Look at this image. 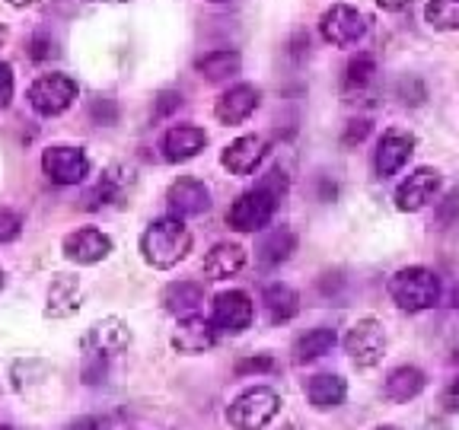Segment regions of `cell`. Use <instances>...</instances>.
I'll return each mask as SVG.
<instances>
[{
  "mask_svg": "<svg viewBox=\"0 0 459 430\" xmlns=\"http://www.w3.org/2000/svg\"><path fill=\"white\" fill-rule=\"evenodd\" d=\"M106 417H100V415H83V417H77V421H71L65 430H102L106 427Z\"/></svg>",
  "mask_w": 459,
  "mask_h": 430,
  "instance_id": "38",
  "label": "cell"
},
{
  "mask_svg": "<svg viewBox=\"0 0 459 430\" xmlns=\"http://www.w3.org/2000/svg\"><path fill=\"white\" fill-rule=\"evenodd\" d=\"M204 300V287L198 280H172L163 290V309L172 315H195V309Z\"/></svg>",
  "mask_w": 459,
  "mask_h": 430,
  "instance_id": "26",
  "label": "cell"
},
{
  "mask_svg": "<svg viewBox=\"0 0 459 430\" xmlns=\"http://www.w3.org/2000/svg\"><path fill=\"white\" fill-rule=\"evenodd\" d=\"M389 297L405 313H424L434 309L440 300V278L424 265H409L393 274L389 280Z\"/></svg>",
  "mask_w": 459,
  "mask_h": 430,
  "instance_id": "2",
  "label": "cell"
},
{
  "mask_svg": "<svg viewBox=\"0 0 459 430\" xmlns=\"http://www.w3.org/2000/svg\"><path fill=\"white\" fill-rule=\"evenodd\" d=\"M4 287H7V274L0 271V294H4Z\"/></svg>",
  "mask_w": 459,
  "mask_h": 430,
  "instance_id": "43",
  "label": "cell"
},
{
  "mask_svg": "<svg viewBox=\"0 0 459 430\" xmlns=\"http://www.w3.org/2000/svg\"><path fill=\"white\" fill-rule=\"evenodd\" d=\"M90 115H93V122H100V125H115L118 106H115V99H108V96H100V99H93V106H90Z\"/></svg>",
  "mask_w": 459,
  "mask_h": 430,
  "instance_id": "33",
  "label": "cell"
},
{
  "mask_svg": "<svg viewBox=\"0 0 459 430\" xmlns=\"http://www.w3.org/2000/svg\"><path fill=\"white\" fill-rule=\"evenodd\" d=\"M125 182H128V172H125L122 166H112V169H108L106 176H102V179L96 182V185L83 194V208H86V211H100V208H106L108 201H115L118 194H122Z\"/></svg>",
  "mask_w": 459,
  "mask_h": 430,
  "instance_id": "29",
  "label": "cell"
},
{
  "mask_svg": "<svg viewBox=\"0 0 459 430\" xmlns=\"http://www.w3.org/2000/svg\"><path fill=\"white\" fill-rule=\"evenodd\" d=\"M424 22L434 32H459V0H428Z\"/></svg>",
  "mask_w": 459,
  "mask_h": 430,
  "instance_id": "30",
  "label": "cell"
},
{
  "mask_svg": "<svg viewBox=\"0 0 459 430\" xmlns=\"http://www.w3.org/2000/svg\"><path fill=\"white\" fill-rule=\"evenodd\" d=\"M424 386H428V376L418 366H395L386 376V383H383V395L389 401H399L402 405V401L418 399L424 392Z\"/></svg>",
  "mask_w": 459,
  "mask_h": 430,
  "instance_id": "25",
  "label": "cell"
},
{
  "mask_svg": "<svg viewBox=\"0 0 459 430\" xmlns=\"http://www.w3.org/2000/svg\"><path fill=\"white\" fill-rule=\"evenodd\" d=\"M444 408L450 411V415H459V376L446 386L444 392Z\"/></svg>",
  "mask_w": 459,
  "mask_h": 430,
  "instance_id": "39",
  "label": "cell"
},
{
  "mask_svg": "<svg viewBox=\"0 0 459 430\" xmlns=\"http://www.w3.org/2000/svg\"><path fill=\"white\" fill-rule=\"evenodd\" d=\"M262 306H265L268 319L274 325L281 322H290L297 313H300V294H297L294 287L284 284V280H274L262 290Z\"/></svg>",
  "mask_w": 459,
  "mask_h": 430,
  "instance_id": "21",
  "label": "cell"
},
{
  "mask_svg": "<svg viewBox=\"0 0 459 430\" xmlns=\"http://www.w3.org/2000/svg\"><path fill=\"white\" fill-rule=\"evenodd\" d=\"M42 172L55 185H80L90 176V157L80 147L57 143L42 153Z\"/></svg>",
  "mask_w": 459,
  "mask_h": 430,
  "instance_id": "9",
  "label": "cell"
},
{
  "mask_svg": "<svg viewBox=\"0 0 459 430\" xmlns=\"http://www.w3.org/2000/svg\"><path fill=\"white\" fill-rule=\"evenodd\" d=\"M13 99V67L0 61V108H7Z\"/></svg>",
  "mask_w": 459,
  "mask_h": 430,
  "instance_id": "36",
  "label": "cell"
},
{
  "mask_svg": "<svg viewBox=\"0 0 459 430\" xmlns=\"http://www.w3.org/2000/svg\"><path fill=\"white\" fill-rule=\"evenodd\" d=\"M77 99V80L67 73H42L36 83L29 86V106L45 118L67 112Z\"/></svg>",
  "mask_w": 459,
  "mask_h": 430,
  "instance_id": "5",
  "label": "cell"
},
{
  "mask_svg": "<svg viewBox=\"0 0 459 430\" xmlns=\"http://www.w3.org/2000/svg\"><path fill=\"white\" fill-rule=\"evenodd\" d=\"M268 157V141L262 134H243L233 143H227L221 153V166L230 176H249Z\"/></svg>",
  "mask_w": 459,
  "mask_h": 430,
  "instance_id": "13",
  "label": "cell"
},
{
  "mask_svg": "<svg viewBox=\"0 0 459 430\" xmlns=\"http://www.w3.org/2000/svg\"><path fill=\"white\" fill-rule=\"evenodd\" d=\"M456 306H459V290H456Z\"/></svg>",
  "mask_w": 459,
  "mask_h": 430,
  "instance_id": "48",
  "label": "cell"
},
{
  "mask_svg": "<svg viewBox=\"0 0 459 430\" xmlns=\"http://www.w3.org/2000/svg\"><path fill=\"white\" fill-rule=\"evenodd\" d=\"M335 344H338L335 329H325V325H319V329H309L307 335L297 338V344H294V364H309V360L325 357V354H329Z\"/></svg>",
  "mask_w": 459,
  "mask_h": 430,
  "instance_id": "27",
  "label": "cell"
},
{
  "mask_svg": "<svg viewBox=\"0 0 459 430\" xmlns=\"http://www.w3.org/2000/svg\"><path fill=\"white\" fill-rule=\"evenodd\" d=\"M274 370V357L272 354H255V357H243L237 364V376H252V373H272Z\"/></svg>",
  "mask_w": 459,
  "mask_h": 430,
  "instance_id": "32",
  "label": "cell"
},
{
  "mask_svg": "<svg viewBox=\"0 0 459 430\" xmlns=\"http://www.w3.org/2000/svg\"><path fill=\"white\" fill-rule=\"evenodd\" d=\"M80 309V280L71 274H55L48 284V300H45V315L48 319H67Z\"/></svg>",
  "mask_w": 459,
  "mask_h": 430,
  "instance_id": "20",
  "label": "cell"
},
{
  "mask_svg": "<svg viewBox=\"0 0 459 430\" xmlns=\"http://www.w3.org/2000/svg\"><path fill=\"white\" fill-rule=\"evenodd\" d=\"M440 192V172L434 166H418L415 172H409V179L395 188V211L402 214H418L437 198Z\"/></svg>",
  "mask_w": 459,
  "mask_h": 430,
  "instance_id": "10",
  "label": "cell"
},
{
  "mask_svg": "<svg viewBox=\"0 0 459 430\" xmlns=\"http://www.w3.org/2000/svg\"><path fill=\"white\" fill-rule=\"evenodd\" d=\"M456 220H459V192H450L444 201H440V208H437V227L446 229Z\"/></svg>",
  "mask_w": 459,
  "mask_h": 430,
  "instance_id": "34",
  "label": "cell"
},
{
  "mask_svg": "<svg viewBox=\"0 0 459 430\" xmlns=\"http://www.w3.org/2000/svg\"><path fill=\"white\" fill-rule=\"evenodd\" d=\"M255 315V303L246 290H223L214 297V309H211V325L217 329V335H239L252 325Z\"/></svg>",
  "mask_w": 459,
  "mask_h": 430,
  "instance_id": "7",
  "label": "cell"
},
{
  "mask_svg": "<svg viewBox=\"0 0 459 430\" xmlns=\"http://www.w3.org/2000/svg\"><path fill=\"white\" fill-rule=\"evenodd\" d=\"M13 7H29V4H36V0H10Z\"/></svg>",
  "mask_w": 459,
  "mask_h": 430,
  "instance_id": "41",
  "label": "cell"
},
{
  "mask_svg": "<svg viewBox=\"0 0 459 430\" xmlns=\"http://www.w3.org/2000/svg\"><path fill=\"white\" fill-rule=\"evenodd\" d=\"M367 26H370L367 16L360 13L358 7H351V4H332V7L319 16V32H323L325 42L335 45V48H351V45H358L360 39L367 36Z\"/></svg>",
  "mask_w": 459,
  "mask_h": 430,
  "instance_id": "6",
  "label": "cell"
},
{
  "mask_svg": "<svg viewBox=\"0 0 459 430\" xmlns=\"http://www.w3.org/2000/svg\"><path fill=\"white\" fill-rule=\"evenodd\" d=\"M22 233V217L13 208H0V243H13Z\"/></svg>",
  "mask_w": 459,
  "mask_h": 430,
  "instance_id": "31",
  "label": "cell"
},
{
  "mask_svg": "<svg viewBox=\"0 0 459 430\" xmlns=\"http://www.w3.org/2000/svg\"><path fill=\"white\" fill-rule=\"evenodd\" d=\"M131 344V329L128 322H122V319H102V322H96L93 329L83 335V351L93 354V357H115V354L128 351Z\"/></svg>",
  "mask_w": 459,
  "mask_h": 430,
  "instance_id": "14",
  "label": "cell"
},
{
  "mask_svg": "<svg viewBox=\"0 0 459 430\" xmlns=\"http://www.w3.org/2000/svg\"><path fill=\"white\" fill-rule=\"evenodd\" d=\"M278 411L281 395L268 386H255L233 399V405L227 408V424L233 430H262L278 417Z\"/></svg>",
  "mask_w": 459,
  "mask_h": 430,
  "instance_id": "3",
  "label": "cell"
},
{
  "mask_svg": "<svg viewBox=\"0 0 459 430\" xmlns=\"http://www.w3.org/2000/svg\"><path fill=\"white\" fill-rule=\"evenodd\" d=\"M415 147H418V141L411 131H402V128L383 131L380 143H377V157H373L377 176H380V179H389V176H395L399 169H405V163L411 159Z\"/></svg>",
  "mask_w": 459,
  "mask_h": 430,
  "instance_id": "11",
  "label": "cell"
},
{
  "mask_svg": "<svg viewBox=\"0 0 459 430\" xmlns=\"http://www.w3.org/2000/svg\"><path fill=\"white\" fill-rule=\"evenodd\" d=\"M367 134H370V122H367V118H354V122H348V128H344L342 143L344 147H354V143H364Z\"/></svg>",
  "mask_w": 459,
  "mask_h": 430,
  "instance_id": "35",
  "label": "cell"
},
{
  "mask_svg": "<svg viewBox=\"0 0 459 430\" xmlns=\"http://www.w3.org/2000/svg\"><path fill=\"white\" fill-rule=\"evenodd\" d=\"M211 4H230V0H211Z\"/></svg>",
  "mask_w": 459,
  "mask_h": 430,
  "instance_id": "46",
  "label": "cell"
},
{
  "mask_svg": "<svg viewBox=\"0 0 459 430\" xmlns=\"http://www.w3.org/2000/svg\"><path fill=\"white\" fill-rule=\"evenodd\" d=\"M274 208H278V198H274L272 192H265L262 185H255L230 204L227 223L237 229V233H258V229H265L268 223H272Z\"/></svg>",
  "mask_w": 459,
  "mask_h": 430,
  "instance_id": "4",
  "label": "cell"
},
{
  "mask_svg": "<svg viewBox=\"0 0 459 430\" xmlns=\"http://www.w3.org/2000/svg\"><path fill=\"white\" fill-rule=\"evenodd\" d=\"M192 252V233L182 220L176 217H163V220H153L151 227L143 229L141 236V255L151 268H166L179 265L182 258Z\"/></svg>",
  "mask_w": 459,
  "mask_h": 430,
  "instance_id": "1",
  "label": "cell"
},
{
  "mask_svg": "<svg viewBox=\"0 0 459 430\" xmlns=\"http://www.w3.org/2000/svg\"><path fill=\"white\" fill-rule=\"evenodd\" d=\"M377 430H399V427H393V424H386V427H377Z\"/></svg>",
  "mask_w": 459,
  "mask_h": 430,
  "instance_id": "44",
  "label": "cell"
},
{
  "mask_svg": "<svg viewBox=\"0 0 459 430\" xmlns=\"http://www.w3.org/2000/svg\"><path fill=\"white\" fill-rule=\"evenodd\" d=\"M258 102H262L258 86L237 83V86H230L227 93L214 102V118L221 125H243L246 118L258 108Z\"/></svg>",
  "mask_w": 459,
  "mask_h": 430,
  "instance_id": "16",
  "label": "cell"
},
{
  "mask_svg": "<svg viewBox=\"0 0 459 430\" xmlns=\"http://www.w3.org/2000/svg\"><path fill=\"white\" fill-rule=\"evenodd\" d=\"M307 399L316 411H329L338 408L344 399H348V383L335 373H316L307 383Z\"/></svg>",
  "mask_w": 459,
  "mask_h": 430,
  "instance_id": "22",
  "label": "cell"
},
{
  "mask_svg": "<svg viewBox=\"0 0 459 430\" xmlns=\"http://www.w3.org/2000/svg\"><path fill=\"white\" fill-rule=\"evenodd\" d=\"M239 67H243V57H239L237 48L204 51V55L195 61V71H198V77H204L208 83H223V80L237 77Z\"/></svg>",
  "mask_w": 459,
  "mask_h": 430,
  "instance_id": "23",
  "label": "cell"
},
{
  "mask_svg": "<svg viewBox=\"0 0 459 430\" xmlns=\"http://www.w3.org/2000/svg\"><path fill=\"white\" fill-rule=\"evenodd\" d=\"M297 252V236L290 229H272L262 243H258V265L262 268H278L281 262Z\"/></svg>",
  "mask_w": 459,
  "mask_h": 430,
  "instance_id": "28",
  "label": "cell"
},
{
  "mask_svg": "<svg viewBox=\"0 0 459 430\" xmlns=\"http://www.w3.org/2000/svg\"><path fill=\"white\" fill-rule=\"evenodd\" d=\"M373 83H377V57L370 51H358V55L348 61L342 77V96L348 102H358V96L370 93Z\"/></svg>",
  "mask_w": 459,
  "mask_h": 430,
  "instance_id": "19",
  "label": "cell"
},
{
  "mask_svg": "<svg viewBox=\"0 0 459 430\" xmlns=\"http://www.w3.org/2000/svg\"><path fill=\"white\" fill-rule=\"evenodd\" d=\"M380 10H389V13H399V10H409L415 0H373Z\"/></svg>",
  "mask_w": 459,
  "mask_h": 430,
  "instance_id": "40",
  "label": "cell"
},
{
  "mask_svg": "<svg viewBox=\"0 0 459 430\" xmlns=\"http://www.w3.org/2000/svg\"><path fill=\"white\" fill-rule=\"evenodd\" d=\"M106 4H122V0H106Z\"/></svg>",
  "mask_w": 459,
  "mask_h": 430,
  "instance_id": "47",
  "label": "cell"
},
{
  "mask_svg": "<svg viewBox=\"0 0 459 430\" xmlns=\"http://www.w3.org/2000/svg\"><path fill=\"white\" fill-rule=\"evenodd\" d=\"M243 265H246V249L239 243H217L204 255V262H201V268H204V274L211 280L233 278L237 271H243Z\"/></svg>",
  "mask_w": 459,
  "mask_h": 430,
  "instance_id": "24",
  "label": "cell"
},
{
  "mask_svg": "<svg viewBox=\"0 0 459 430\" xmlns=\"http://www.w3.org/2000/svg\"><path fill=\"white\" fill-rule=\"evenodd\" d=\"M182 106V96L179 93H172V90H163V93L157 96V118H166V115L172 112V108H179Z\"/></svg>",
  "mask_w": 459,
  "mask_h": 430,
  "instance_id": "37",
  "label": "cell"
},
{
  "mask_svg": "<svg viewBox=\"0 0 459 430\" xmlns=\"http://www.w3.org/2000/svg\"><path fill=\"white\" fill-rule=\"evenodd\" d=\"M0 430H13V427H10V424H0Z\"/></svg>",
  "mask_w": 459,
  "mask_h": 430,
  "instance_id": "45",
  "label": "cell"
},
{
  "mask_svg": "<svg viewBox=\"0 0 459 430\" xmlns=\"http://www.w3.org/2000/svg\"><path fill=\"white\" fill-rule=\"evenodd\" d=\"M65 255L77 265H96L102 258H108L112 252V239L102 233V229H93V227H83L77 233H67L65 243H61Z\"/></svg>",
  "mask_w": 459,
  "mask_h": 430,
  "instance_id": "17",
  "label": "cell"
},
{
  "mask_svg": "<svg viewBox=\"0 0 459 430\" xmlns=\"http://www.w3.org/2000/svg\"><path fill=\"white\" fill-rule=\"evenodd\" d=\"M166 204H169V214L176 220H186V217H201L211 208V188L201 179L192 176H182L179 182H172L169 192H166Z\"/></svg>",
  "mask_w": 459,
  "mask_h": 430,
  "instance_id": "12",
  "label": "cell"
},
{
  "mask_svg": "<svg viewBox=\"0 0 459 430\" xmlns=\"http://www.w3.org/2000/svg\"><path fill=\"white\" fill-rule=\"evenodd\" d=\"M217 344V329L204 315H182L172 331V348L179 354H204Z\"/></svg>",
  "mask_w": 459,
  "mask_h": 430,
  "instance_id": "15",
  "label": "cell"
},
{
  "mask_svg": "<svg viewBox=\"0 0 459 430\" xmlns=\"http://www.w3.org/2000/svg\"><path fill=\"white\" fill-rule=\"evenodd\" d=\"M344 351L358 366H377L386 351V331L377 319H358L344 335Z\"/></svg>",
  "mask_w": 459,
  "mask_h": 430,
  "instance_id": "8",
  "label": "cell"
},
{
  "mask_svg": "<svg viewBox=\"0 0 459 430\" xmlns=\"http://www.w3.org/2000/svg\"><path fill=\"white\" fill-rule=\"evenodd\" d=\"M7 42V26H4V22H0V45Z\"/></svg>",
  "mask_w": 459,
  "mask_h": 430,
  "instance_id": "42",
  "label": "cell"
},
{
  "mask_svg": "<svg viewBox=\"0 0 459 430\" xmlns=\"http://www.w3.org/2000/svg\"><path fill=\"white\" fill-rule=\"evenodd\" d=\"M208 143V134L198 125H176L163 137V159L166 163H188L195 159Z\"/></svg>",
  "mask_w": 459,
  "mask_h": 430,
  "instance_id": "18",
  "label": "cell"
}]
</instances>
